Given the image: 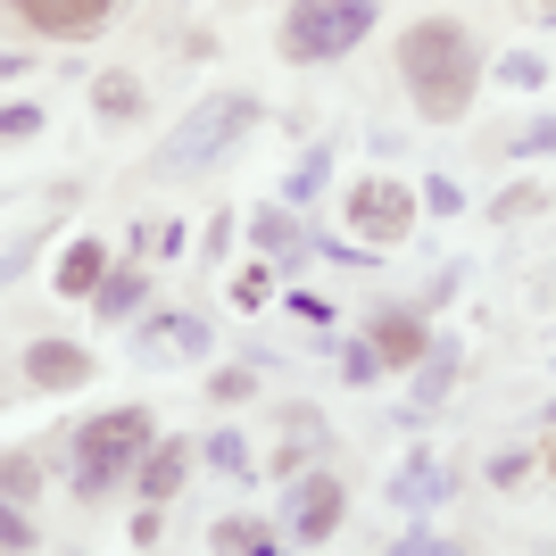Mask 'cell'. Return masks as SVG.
<instances>
[{
    "label": "cell",
    "mask_w": 556,
    "mask_h": 556,
    "mask_svg": "<svg viewBox=\"0 0 556 556\" xmlns=\"http://www.w3.org/2000/svg\"><path fill=\"white\" fill-rule=\"evenodd\" d=\"M399 84L432 125H457L473 109V84H482V50L457 17H416L399 34Z\"/></svg>",
    "instance_id": "obj_1"
},
{
    "label": "cell",
    "mask_w": 556,
    "mask_h": 556,
    "mask_svg": "<svg viewBox=\"0 0 556 556\" xmlns=\"http://www.w3.org/2000/svg\"><path fill=\"white\" fill-rule=\"evenodd\" d=\"M374 25V0H300L282 17V59L291 67H325V59H349Z\"/></svg>",
    "instance_id": "obj_2"
},
{
    "label": "cell",
    "mask_w": 556,
    "mask_h": 556,
    "mask_svg": "<svg viewBox=\"0 0 556 556\" xmlns=\"http://www.w3.org/2000/svg\"><path fill=\"white\" fill-rule=\"evenodd\" d=\"M257 125V100L250 92H208L200 109L166 134V150H159V175H191V166H208L216 150H232V141Z\"/></svg>",
    "instance_id": "obj_3"
},
{
    "label": "cell",
    "mask_w": 556,
    "mask_h": 556,
    "mask_svg": "<svg viewBox=\"0 0 556 556\" xmlns=\"http://www.w3.org/2000/svg\"><path fill=\"white\" fill-rule=\"evenodd\" d=\"M75 457H84V473H75V482H84V498H100V490H109L134 457H150V416H141V407H109L100 424H84Z\"/></svg>",
    "instance_id": "obj_4"
},
{
    "label": "cell",
    "mask_w": 556,
    "mask_h": 556,
    "mask_svg": "<svg viewBox=\"0 0 556 556\" xmlns=\"http://www.w3.org/2000/svg\"><path fill=\"white\" fill-rule=\"evenodd\" d=\"M349 232H357V241H407V232H416V191L391 184V175L349 184Z\"/></svg>",
    "instance_id": "obj_5"
},
{
    "label": "cell",
    "mask_w": 556,
    "mask_h": 556,
    "mask_svg": "<svg viewBox=\"0 0 556 556\" xmlns=\"http://www.w3.org/2000/svg\"><path fill=\"white\" fill-rule=\"evenodd\" d=\"M341 515H349V490L332 482V473H291V507H282V523H291V532L300 540H332L341 532Z\"/></svg>",
    "instance_id": "obj_6"
},
{
    "label": "cell",
    "mask_w": 556,
    "mask_h": 556,
    "mask_svg": "<svg viewBox=\"0 0 556 556\" xmlns=\"http://www.w3.org/2000/svg\"><path fill=\"white\" fill-rule=\"evenodd\" d=\"M9 9H17V25H34V34L84 42V34H100V25H109L125 0H9Z\"/></svg>",
    "instance_id": "obj_7"
},
{
    "label": "cell",
    "mask_w": 556,
    "mask_h": 556,
    "mask_svg": "<svg viewBox=\"0 0 556 556\" xmlns=\"http://www.w3.org/2000/svg\"><path fill=\"white\" fill-rule=\"evenodd\" d=\"M17 374L34 382V391H84L92 382V349H75V341H34L17 357Z\"/></svg>",
    "instance_id": "obj_8"
},
{
    "label": "cell",
    "mask_w": 556,
    "mask_h": 556,
    "mask_svg": "<svg viewBox=\"0 0 556 556\" xmlns=\"http://www.w3.org/2000/svg\"><path fill=\"white\" fill-rule=\"evenodd\" d=\"M424 349H432L424 316H374V357L382 366H424Z\"/></svg>",
    "instance_id": "obj_9"
},
{
    "label": "cell",
    "mask_w": 556,
    "mask_h": 556,
    "mask_svg": "<svg viewBox=\"0 0 556 556\" xmlns=\"http://www.w3.org/2000/svg\"><path fill=\"white\" fill-rule=\"evenodd\" d=\"M100 282H109V250H100V241H75V250L59 257V291H67V300H92Z\"/></svg>",
    "instance_id": "obj_10"
},
{
    "label": "cell",
    "mask_w": 556,
    "mask_h": 556,
    "mask_svg": "<svg viewBox=\"0 0 556 556\" xmlns=\"http://www.w3.org/2000/svg\"><path fill=\"white\" fill-rule=\"evenodd\" d=\"M184 457L191 448H150V457H141V498H175V490H184Z\"/></svg>",
    "instance_id": "obj_11"
},
{
    "label": "cell",
    "mask_w": 556,
    "mask_h": 556,
    "mask_svg": "<svg viewBox=\"0 0 556 556\" xmlns=\"http://www.w3.org/2000/svg\"><path fill=\"white\" fill-rule=\"evenodd\" d=\"M441 490H448L441 465H432V457H407V465H399V482H391V498H399V507H424V498H441Z\"/></svg>",
    "instance_id": "obj_12"
},
{
    "label": "cell",
    "mask_w": 556,
    "mask_h": 556,
    "mask_svg": "<svg viewBox=\"0 0 556 556\" xmlns=\"http://www.w3.org/2000/svg\"><path fill=\"white\" fill-rule=\"evenodd\" d=\"M141 291H150V282H141L134 266H125V275H109V282H100V291H92L100 325H109V316H134V307H141Z\"/></svg>",
    "instance_id": "obj_13"
},
{
    "label": "cell",
    "mask_w": 556,
    "mask_h": 556,
    "mask_svg": "<svg viewBox=\"0 0 556 556\" xmlns=\"http://www.w3.org/2000/svg\"><path fill=\"white\" fill-rule=\"evenodd\" d=\"M325 175H332V150H307V159L291 166V184H282V200H291V208H307V200L325 191Z\"/></svg>",
    "instance_id": "obj_14"
},
{
    "label": "cell",
    "mask_w": 556,
    "mask_h": 556,
    "mask_svg": "<svg viewBox=\"0 0 556 556\" xmlns=\"http://www.w3.org/2000/svg\"><path fill=\"white\" fill-rule=\"evenodd\" d=\"M448 382H457V349H424V366H416V399H448Z\"/></svg>",
    "instance_id": "obj_15"
},
{
    "label": "cell",
    "mask_w": 556,
    "mask_h": 556,
    "mask_svg": "<svg viewBox=\"0 0 556 556\" xmlns=\"http://www.w3.org/2000/svg\"><path fill=\"white\" fill-rule=\"evenodd\" d=\"M92 109L100 116H141V84H134V75H100V84H92Z\"/></svg>",
    "instance_id": "obj_16"
},
{
    "label": "cell",
    "mask_w": 556,
    "mask_h": 556,
    "mask_svg": "<svg viewBox=\"0 0 556 556\" xmlns=\"http://www.w3.org/2000/svg\"><path fill=\"white\" fill-rule=\"evenodd\" d=\"M257 250H275V257H291V250H300V225H291V200H282V208H266V216H257Z\"/></svg>",
    "instance_id": "obj_17"
},
{
    "label": "cell",
    "mask_w": 556,
    "mask_h": 556,
    "mask_svg": "<svg viewBox=\"0 0 556 556\" xmlns=\"http://www.w3.org/2000/svg\"><path fill=\"white\" fill-rule=\"evenodd\" d=\"M208 548H275V532H266V523H250V515H225V523L208 532Z\"/></svg>",
    "instance_id": "obj_18"
},
{
    "label": "cell",
    "mask_w": 556,
    "mask_h": 556,
    "mask_svg": "<svg viewBox=\"0 0 556 556\" xmlns=\"http://www.w3.org/2000/svg\"><path fill=\"white\" fill-rule=\"evenodd\" d=\"M250 391H257V374H250V366H216V374H208V399H216V407H241Z\"/></svg>",
    "instance_id": "obj_19"
},
{
    "label": "cell",
    "mask_w": 556,
    "mask_h": 556,
    "mask_svg": "<svg viewBox=\"0 0 556 556\" xmlns=\"http://www.w3.org/2000/svg\"><path fill=\"white\" fill-rule=\"evenodd\" d=\"M498 84H515V92H540V84H548V59L515 50V59H498Z\"/></svg>",
    "instance_id": "obj_20"
},
{
    "label": "cell",
    "mask_w": 556,
    "mask_h": 556,
    "mask_svg": "<svg viewBox=\"0 0 556 556\" xmlns=\"http://www.w3.org/2000/svg\"><path fill=\"white\" fill-rule=\"evenodd\" d=\"M42 490V465H34V448H9V507H25Z\"/></svg>",
    "instance_id": "obj_21"
},
{
    "label": "cell",
    "mask_w": 556,
    "mask_h": 556,
    "mask_svg": "<svg viewBox=\"0 0 556 556\" xmlns=\"http://www.w3.org/2000/svg\"><path fill=\"white\" fill-rule=\"evenodd\" d=\"M540 150H556V116H532V125L515 134V159H540Z\"/></svg>",
    "instance_id": "obj_22"
},
{
    "label": "cell",
    "mask_w": 556,
    "mask_h": 556,
    "mask_svg": "<svg viewBox=\"0 0 556 556\" xmlns=\"http://www.w3.org/2000/svg\"><path fill=\"white\" fill-rule=\"evenodd\" d=\"M0 134H9V141L42 134V109H34V100H9V116H0Z\"/></svg>",
    "instance_id": "obj_23"
},
{
    "label": "cell",
    "mask_w": 556,
    "mask_h": 556,
    "mask_svg": "<svg viewBox=\"0 0 556 556\" xmlns=\"http://www.w3.org/2000/svg\"><path fill=\"white\" fill-rule=\"evenodd\" d=\"M208 465H225V473H241V465H250V448H241V432H216V441H208Z\"/></svg>",
    "instance_id": "obj_24"
},
{
    "label": "cell",
    "mask_w": 556,
    "mask_h": 556,
    "mask_svg": "<svg viewBox=\"0 0 556 556\" xmlns=\"http://www.w3.org/2000/svg\"><path fill=\"white\" fill-rule=\"evenodd\" d=\"M341 374H349V382H374V374H382V357H374V341H357V349H349V357H341Z\"/></svg>",
    "instance_id": "obj_25"
},
{
    "label": "cell",
    "mask_w": 556,
    "mask_h": 556,
    "mask_svg": "<svg viewBox=\"0 0 556 556\" xmlns=\"http://www.w3.org/2000/svg\"><path fill=\"white\" fill-rule=\"evenodd\" d=\"M523 465H532V448H498V457H490V482H523Z\"/></svg>",
    "instance_id": "obj_26"
},
{
    "label": "cell",
    "mask_w": 556,
    "mask_h": 556,
    "mask_svg": "<svg viewBox=\"0 0 556 556\" xmlns=\"http://www.w3.org/2000/svg\"><path fill=\"white\" fill-rule=\"evenodd\" d=\"M424 191H432V216H457V208H465V191L448 184V175H432V184H424Z\"/></svg>",
    "instance_id": "obj_27"
},
{
    "label": "cell",
    "mask_w": 556,
    "mask_h": 556,
    "mask_svg": "<svg viewBox=\"0 0 556 556\" xmlns=\"http://www.w3.org/2000/svg\"><path fill=\"white\" fill-rule=\"evenodd\" d=\"M141 250H166V257H175V250H184V225H141Z\"/></svg>",
    "instance_id": "obj_28"
},
{
    "label": "cell",
    "mask_w": 556,
    "mask_h": 556,
    "mask_svg": "<svg viewBox=\"0 0 556 556\" xmlns=\"http://www.w3.org/2000/svg\"><path fill=\"white\" fill-rule=\"evenodd\" d=\"M532 208H540V184H515L507 200H498V216H532Z\"/></svg>",
    "instance_id": "obj_29"
},
{
    "label": "cell",
    "mask_w": 556,
    "mask_h": 556,
    "mask_svg": "<svg viewBox=\"0 0 556 556\" xmlns=\"http://www.w3.org/2000/svg\"><path fill=\"white\" fill-rule=\"evenodd\" d=\"M134 548H159V498H150V507L134 515Z\"/></svg>",
    "instance_id": "obj_30"
},
{
    "label": "cell",
    "mask_w": 556,
    "mask_h": 556,
    "mask_svg": "<svg viewBox=\"0 0 556 556\" xmlns=\"http://www.w3.org/2000/svg\"><path fill=\"white\" fill-rule=\"evenodd\" d=\"M0 540H9V548H34V523H25V507H9V523H0Z\"/></svg>",
    "instance_id": "obj_31"
},
{
    "label": "cell",
    "mask_w": 556,
    "mask_h": 556,
    "mask_svg": "<svg viewBox=\"0 0 556 556\" xmlns=\"http://www.w3.org/2000/svg\"><path fill=\"white\" fill-rule=\"evenodd\" d=\"M523 9H532V17H540V25H556V0H523Z\"/></svg>",
    "instance_id": "obj_32"
},
{
    "label": "cell",
    "mask_w": 556,
    "mask_h": 556,
    "mask_svg": "<svg viewBox=\"0 0 556 556\" xmlns=\"http://www.w3.org/2000/svg\"><path fill=\"white\" fill-rule=\"evenodd\" d=\"M540 473H548V482H556V441H548V448H540Z\"/></svg>",
    "instance_id": "obj_33"
}]
</instances>
